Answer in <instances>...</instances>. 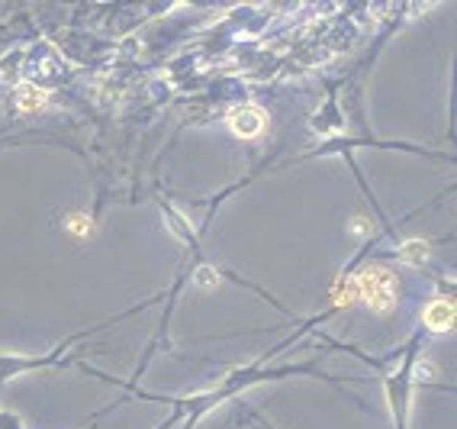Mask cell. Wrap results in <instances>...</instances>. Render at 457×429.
Listing matches in <instances>:
<instances>
[{
  "instance_id": "6da1fadb",
  "label": "cell",
  "mask_w": 457,
  "mask_h": 429,
  "mask_svg": "<svg viewBox=\"0 0 457 429\" xmlns=\"http://www.w3.org/2000/svg\"><path fill=\"white\" fill-rule=\"evenodd\" d=\"M351 281V291H354V300L367 303V310L374 313H393L399 303V278L393 271L380 268V265H370V268H361Z\"/></svg>"
},
{
  "instance_id": "7a4b0ae2",
  "label": "cell",
  "mask_w": 457,
  "mask_h": 429,
  "mask_svg": "<svg viewBox=\"0 0 457 429\" xmlns=\"http://www.w3.org/2000/svg\"><path fill=\"white\" fill-rule=\"evenodd\" d=\"M225 123H229V129H232L239 139H255V136H261L267 129V113L258 107H251V103H245V107H235Z\"/></svg>"
},
{
  "instance_id": "277c9868",
  "label": "cell",
  "mask_w": 457,
  "mask_h": 429,
  "mask_svg": "<svg viewBox=\"0 0 457 429\" xmlns=\"http://www.w3.org/2000/svg\"><path fill=\"white\" fill-rule=\"evenodd\" d=\"M17 103H20V110H39V107H45V94L36 91V87H20Z\"/></svg>"
},
{
  "instance_id": "3957f363",
  "label": "cell",
  "mask_w": 457,
  "mask_h": 429,
  "mask_svg": "<svg viewBox=\"0 0 457 429\" xmlns=\"http://www.w3.org/2000/svg\"><path fill=\"white\" fill-rule=\"evenodd\" d=\"M422 320L428 329H435V333H448L451 326H454V303L451 300H432L428 307H425Z\"/></svg>"
},
{
  "instance_id": "52a82bcc",
  "label": "cell",
  "mask_w": 457,
  "mask_h": 429,
  "mask_svg": "<svg viewBox=\"0 0 457 429\" xmlns=\"http://www.w3.org/2000/svg\"><path fill=\"white\" fill-rule=\"evenodd\" d=\"M68 229L75 236H91V219H81V217H71L68 219Z\"/></svg>"
},
{
  "instance_id": "8992f818",
  "label": "cell",
  "mask_w": 457,
  "mask_h": 429,
  "mask_svg": "<svg viewBox=\"0 0 457 429\" xmlns=\"http://www.w3.org/2000/svg\"><path fill=\"white\" fill-rule=\"evenodd\" d=\"M193 278H197L200 287H216L219 284V271L216 268H197V275H193Z\"/></svg>"
},
{
  "instance_id": "5b68a950",
  "label": "cell",
  "mask_w": 457,
  "mask_h": 429,
  "mask_svg": "<svg viewBox=\"0 0 457 429\" xmlns=\"http://www.w3.org/2000/svg\"><path fill=\"white\" fill-rule=\"evenodd\" d=\"M399 252L406 255L409 261H416V259L422 261V259H428V245H425V242H406L403 249H399Z\"/></svg>"
}]
</instances>
